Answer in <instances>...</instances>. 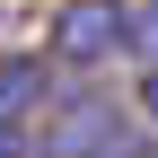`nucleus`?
<instances>
[{
  "mask_svg": "<svg viewBox=\"0 0 158 158\" xmlns=\"http://www.w3.org/2000/svg\"><path fill=\"white\" fill-rule=\"evenodd\" d=\"M44 106H53V62H35V53H0V132H27Z\"/></svg>",
  "mask_w": 158,
  "mask_h": 158,
  "instance_id": "3",
  "label": "nucleus"
},
{
  "mask_svg": "<svg viewBox=\"0 0 158 158\" xmlns=\"http://www.w3.org/2000/svg\"><path fill=\"white\" fill-rule=\"evenodd\" d=\"M123 158H158V132H149V141H132V149H123Z\"/></svg>",
  "mask_w": 158,
  "mask_h": 158,
  "instance_id": "5",
  "label": "nucleus"
},
{
  "mask_svg": "<svg viewBox=\"0 0 158 158\" xmlns=\"http://www.w3.org/2000/svg\"><path fill=\"white\" fill-rule=\"evenodd\" d=\"M123 27H132L123 0H62L53 9V35H44V62L53 70H106L123 53Z\"/></svg>",
  "mask_w": 158,
  "mask_h": 158,
  "instance_id": "2",
  "label": "nucleus"
},
{
  "mask_svg": "<svg viewBox=\"0 0 158 158\" xmlns=\"http://www.w3.org/2000/svg\"><path fill=\"white\" fill-rule=\"evenodd\" d=\"M132 114L158 132V62H141V88H132Z\"/></svg>",
  "mask_w": 158,
  "mask_h": 158,
  "instance_id": "4",
  "label": "nucleus"
},
{
  "mask_svg": "<svg viewBox=\"0 0 158 158\" xmlns=\"http://www.w3.org/2000/svg\"><path fill=\"white\" fill-rule=\"evenodd\" d=\"M132 149V106L106 88H70L35 114L27 132V158H123Z\"/></svg>",
  "mask_w": 158,
  "mask_h": 158,
  "instance_id": "1",
  "label": "nucleus"
}]
</instances>
